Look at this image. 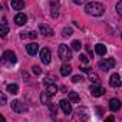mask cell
<instances>
[{
    "label": "cell",
    "instance_id": "obj_16",
    "mask_svg": "<svg viewBox=\"0 0 122 122\" xmlns=\"http://www.w3.org/2000/svg\"><path fill=\"white\" fill-rule=\"evenodd\" d=\"M10 6H12V9H15V10H22V9L25 7V3H23V2H17V0H12V2H10Z\"/></svg>",
    "mask_w": 122,
    "mask_h": 122
},
{
    "label": "cell",
    "instance_id": "obj_28",
    "mask_svg": "<svg viewBox=\"0 0 122 122\" xmlns=\"http://www.w3.org/2000/svg\"><path fill=\"white\" fill-rule=\"evenodd\" d=\"M116 13H118V15L122 17V0L116 3Z\"/></svg>",
    "mask_w": 122,
    "mask_h": 122
},
{
    "label": "cell",
    "instance_id": "obj_10",
    "mask_svg": "<svg viewBox=\"0 0 122 122\" xmlns=\"http://www.w3.org/2000/svg\"><path fill=\"white\" fill-rule=\"evenodd\" d=\"M39 30H40V33H42V35H45V36H53V29H52L50 26L45 25V23H40Z\"/></svg>",
    "mask_w": 122,
    "mask_h": 122
},
{
    "label": "cell",
    "instance_id": "obj_8",
    "mask_svg": "<svg viewBox=\"0 0 122 122\" xmlns=\"http://www.w3.org/2000/svg\"><path fill=\"white\" fill-rule=\"evenodd\" d=\"M109 85L112 88H119L121 86V76L118 73H112L109 78Z\"/></svg>",
    "mask_w": 122,
    "mask_h": 122
},
{
    "label": "cell",
    "instance_id": "obj_12",
    "mask_svg": "<svg viewBox=\"0 0 122 122\" xmlns=\"http://www.w3.org/2000/svg\"><path fill=\"white\" fill-rule=\"evenodd\" d=\"M12 109H13L15 112H17V113H22V112L25 111V105H23L20 101L15 99V101H12Z\"/></svg>",
    "mask_w": 122,
    "mask_h": 122
},
{
    "label": "cell",
    "instance_id": "obj_22",
    "mask_svg": "<svg viewBox=\"0 0 122 122\" xmlns=\"http://www.w3.org/2000/svg\"><path fill=\"white\" fill-rule=\"evenodd\" d=\"M78 101H79V95H78L76 92L71 91V92H69V102H73V103H76Z\"/></svg>",
    "mask_w": 122,
    "mask_h": 122
},
{
    "label": "cell",
    "instance_id": "obj_30",
    "mask_svg": "<svg viewBox=\"0 0 122 122\" xmlns=\"http://www.w3.org/2000/svg\"><path fill=\"white\" fill-rule=\"evenodd\" d=\"M32 72H33L35 75H40V72H42V71H40V68H39V66H33V68H32Z\"/></svg>",
    "mask_w": 122,
    "mask_h": 122
},
{
    "label": "cell",
    "instance_id": "obj_20",
    "mask_svg": "<svg viewBox=\"0 0 122 122\" xmlns=\"http://www.w3.org/2000/svg\"><path fill=\"white\" fill-rule=\"evenodd\" d=\"M7 92L12 93V95H16L19 92V86L16 83H10V85H7Z\"/></svg>",
    "mask_w": 122,
    "mask_h": 122
},
{
    "label": "cell",
    "instance_id": "obj_35",
    "mask_svg": "<svg viewBox=\"0 0 122 122\" xmlns=\"http://www.w3.org/2000/svg\"><path fill=\"white\" fill-rule=\"evenodd\" d=\"M2 122H6V119H5V116H2Z\"/></svg>",
    "mask_w": 122,
    "mask_h": 122
},
{
    "label": "cell",
    "instance_id": "obj_5",
    "mask_svg": "<svg viewBox=\"0 0 122 122\" xmlns=\"http://www.w3.org/2000/svg\"><path fill=\"white\" fill-rule=\"evenodd\" d=\"M89 92L92 93V96H96V98H99V96H102V95H105V88H102V86H99V85H92L91 88H89Z\"/></svg>",
    "mask_w": 122,
    "mask_h": 122
},
{
    "label": "cell",
    "instance_id": "obj_6",
    "mask_svg": "<svg viewBox=\"0 0 122 122\" xmlns=\"http://www.w3.org/2000/svg\"><path fill=\"white\" fill-rule=\"evenodd\" d=\"M59 105H60V109L63 111L65 115H71L72 113V105H71V102L68 99H62L59 102Z\"/></svg>",
    "mask_w": 122,
    "mask_h": 122
},
{
    "label": "cell",
    "instance_id": "obj_29",
    "mask_svg": "<svg viewBox=\"0 0 122 122\" xmlns=\"http://www.w3.org/2000/svg\"><path fill=\"white\" fill-rule=\"evenodd\" d=\"M79 59H81V62H82V63H88V62H89V59H88L86 55H81Z\"/></svg>",
    "mask_w": 122,
    "mask_h": 122
},
{
    "label": "cell",
    "instance_id": "obj_3",
    "mask_svg": "<svg viewBox=\"0 0 122 122\" xmlns=\"http://www.w3.org/2000/svg\"><path fill=\"white\" fill-rule=\"evenodd\" d=\"M98 66L102 69V71H109V69H112L113 66H115V59H112V57H108V59H102L101 62L98 63Z\"/></svg>",
    "mask_w": 122,
    "mask_h": 122
},
{
    "label": "cell",
    "instance_id": "obj_19",
    "mask_svg": "<svg viewBox=\"0 0 122 122\" xmlns=\"http://www.w3.org/2000/svg\"><path fill=\"white\" fill-rule=\"evenodd\" d=\"M40 101H42V103H43V105H49V103H50V96L47 95V92H46V91L40 93Z\"/></svg>",
    "mask_w": 122,
    "mask_h": 122
},
{
    "label": "cell",
    "instance_id": "obj_33",
    "mask_svg": "<svg viewBox=\"0 0 122 122\" xmlns=\"http://www.w3.org/2000/svg\"><path fill=\"white\" fill-rule=\"evenodd\" d=\"M81 71H82V72H85V73H89V72H92L89 68H81Z\"/></svg>",
    "mask_w": 122,
    "mask_h": 122
},
{
    "label": "cell",
    "instance_id": "obj_24",
    "mask_svg": "<svg viewBox=\"0 0 122 122\" xmlns=\"http://www.w3.org/2000/svg\"><path fill=\"white\" fill-rule=\"evenodd\" d=\"M25 37H30V39H36L37 37V33L36 32H29V33H26V35H22V39H25Z\"/></svg>",
    "mask_w": 122,
    "mask_h": 122
},
{
    "label": "cell",
    "instance_id": "obj_4",
    "mask_svg": "<svg viewBox=\"0 0 122 122\" xmlns=\"http://www.w3.org/2000/svg\"><path fill=\"white\" fill-rule=\"evenodd\" d=\"M50 59H52V53H50V49L47 47H43L40 50V60L45 63V65H49L50 63Z\"/></svg>",
    "mask_w": 122,
    "mask_h": 122
},
{
    "label": "cell",
    "instance_id": "obj_7",
    "mask_svg": "<svg viewBox=\"0 0 122 122\" xmlns=\"http://www.w3.org/2000/svg\"><path fill=\"white\" fill-rule=\"evenodd\" d=\"M3 60L5 62H7V63H16V55H15V52H12V50H6L5 53H3Z\"/></svg>",
    "mask_w": 122,
    "mask_h": 122
},
{
    "label": "cell",
    "instance_id": "obj_27",
    "mask_svg": "<svg viewBox=\"0 0 122 122\" xmlns=\"http://www.w3.org/2000/svg\"><path fill=\"white\" fill-rule=\"evenodd\" d=\"M72 82H73V83H79V82H83V78H82L81 75H75V76H72Z\"/></svg>",
    "mask_w": 122,
    "mask_h": 122
},
{
    "label": "cell",
    "instance_id": "obj_17",
    "mask_svg": "<svg viewBox=\"0 0 122 122\" xmlns=\"http://www.w3.org/2000/svg\"><path fill=\"white\" fill-rule=\"evenodd\" d=\"M72 72V68L69 65H62V68H60V75L62 76H69Z\"/></svg>",
    "mask_w": 122,
    "mask_h": 122
},
{
    "label": "cell",
    "instance_id": "obj_32",
    "mask_svg": "<svg viewBox=\"0 0 122 122\" xmlns=\"http://www.w3.org/2000/svg\"><path fill=\"white\" fill-rule=\"evenodd\" d=\"M105 122H115V118H113V116L111 115V116H108V118L105 119Z\"/></svg>",
    "mask_w": 122,
    "mask_h": 122
},
{
    "label": "cell",
    "instance_id": "obj_18",
    "mask_svg": "<svg viewBox=\"0 0 122 122\" xmlns=\"http://www.w3.org/2000/svg\"><path fill=\"white\" fill-rule=\"evenodd\" d=\"M50 6H52V17H55V19H56V17L59 16V12H57V10H59V3L52 2V3H50Z\"/></svg>",
    "mask_w": 122,
    "mask_h": 122
},
{
    "label": "cell",
    "instance_id": "obj_11",
    "mask_svg": "<svg viewBox=\"0 0 122 122\" xmlns=\"http://www.w3.org/2000/svg\"><path fill=\"white\" fill-rule=\"evenodd\" d=\"M26 50H27V53H29L30 56H35V55H37V52H39V45H37L36 42L29 43V45L26 46Z\"/></svg>",
    "mask_w": 122,
    "mask_h": 122
},
{
    "label": "cell",
    "instance_id": "obj_2",
    "mask_svg": "<svg viewBox=\"0 0 122 122\" xmlns=\"http://www.w3.org/2000/svg\"><path fill=\"white\" fill-rule=\"evenodd\" d=\"M57 55L62 60H71L72 59V50L69 49L68 45H59V49H57Z\"/></svg>",
    "mask_w": 122,
    "mask_h": 122
},
{
    "label": "cell",
    "instance_id": "obj_21",
    "mask_svg": "<svg viewBox=\"0 0 122 122\" xmlns=\"http://www.w3.org/2000/svg\"><path fill=\"white\" fill-rule=\"evenodd\" d=\"M46 92H47V95H49V96H53V95H55V93L57 92V86L52 83V85L46 86Z\"/></svg>",
    "mask_w": 122,
    "mask_h": 122
},
{
    "label": "cell",
    "instance_id": "obj_26",
    "mask_svg": "<svg viewBox=\"0 0 122 122\" xmlns=\"http://www.w3.org/2000/svg\"><path fill=\"white\" fill-rule=\"evenodd\" d=\"M71 35H72V29H71V27H65V29L62 30V36H63V37H69Z\"/></svg>",
    "mask_w": 122,
    "mask_h": 122
},
{
    "label": "cell",
    "instance_id": "obj_31",
    "mask_svg": "<svg viewBox=\"0 0 122 122\" xmlns=\"http://www.w3.org/2000/svg\"><path fill=\"white\" fill-rule=\"evenodd\" d=\"M47 106H49V109H50V112H53V113H55V112L57 111V106H56V105H53V103H49Z\"/></svg>",
    "mask_w": 122,
    "mask_h": 122
},
{
    "label": "cell",
    "instance_id": "obj_25",
    "mask_svg": "<svg viewBox=\"0 0 122 122\" xmlns=\"http://www.w3.org/2000/svg\"><path fill=\"white\" fill-rule=\"evenodd\" d=\"M81 47H82V43L79 40H73L72 42V49L73 50H81Z\"/></svg>",
    "mask_w": 122,
    "mask_h": 122
},
{
    "label": "cell",
    "instance_id": "obj_15",
    "mask_svg": "<svg viewBox=\"0 0 122 122\" xmlns=\"http://www.w3.org/2000/svg\"><path fill=\"white\" fill-rule=\"evenodd\" d=\"M95 52H96V55L103 56V55L106 53V46H105V45H102V43H98V45L95 46Z\"/></svg>",
    "mask_w": 122,
    "mask_h": 122
},
{
    "label": "cell",
    "instance_id": "obj_13",
    "mask_svg": "<svg viewBox=\"0 0 122 122\" xmlns=\"http://www.w3.org/2000/svg\"><path fill=\"white\" fill-rule=\"evenodd\" d=\"M121 106H122V103H121V101H119V99H111V101H109V109H111L112 112L119 111V109H121Z\"/></svg>",
    "mask_w": 122,
    "mask_h": 122
},
{
    "label": "cell",
    "instance_id": "obj_34",
    "mask_svg": "<svg viewBox=\"0 0 122 122\" xmlns=\"http://www.w3.org/2000/svg\"><path fill=\"white\" fill-rule=\"evenodd\" d=\"M2 103H6V95L2 93Z\"/></svg>",
    "mask_w": 122,
    "mask_h": 122
},
{
    "label": "cell",
    "instance_id": "obj_9",
    "mask_svg": "<svg viewBox=\"0 0 122 122\" xmlns=\"http://www.w3.org/2000/svg\"><path fill=\"white\" fill-rule=\"evenodd\" d=\"M15 23H16L17 26L26 25V23H27V16H26L25 13H17V15L15 16Z\"/></svg>",
    "mask_w": 122,
    "mask_h": 122
},
{
    "label": "cell",
    "instance_id": "obj_23",
    "mask_svg": "<svg viewBox=\"0 0 122 122\" xmlns=\"http://www.w3.org/2000/svg\"><path fill=\"white\" fill-rule=\"evenodd\" d=\"M88 76H89L91 82H93V83H98V82H99V76H98L96 73H93V72H89V73H88Z\"/></svg>",
    "mask_w": 122,
    "mask_h": 122
},
{
    "label": "cell",
    "instance_id": "obj_1",
    "mask_svg": "<svg viewBox=\"0 0 122 122\" xmlns=\"http://www.w3.org/2000/svg\"><path fill=\"white\" fill-rule=\"evenodd\" d=\"M85 12H86L88 15H92V16H102L103 12H105V9H103V6H102L101 3H98V2H89V3H86V6H85Z\"/></svg>",
    "mask_w": 122,
    "mask_h": 122
},
{
    "label": "cell",
    "instance_id": "obj_14",
    "mask_svg": "<svg viewBox=\"0 0 122 122\" xmlns=\"http://www.w3.org/2000/svg\"><path fill=\"white\" fill-rule=\"evenodd\" d=\"M0 25H2V30H0V35H2V36H6V35L9 33V25H7V19H6V17H3V19H2V23H0Z\"/></svg>",
    "mask_w": 122,
    "mask_h": 122
}]
</instances>
